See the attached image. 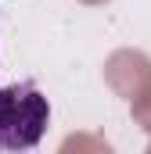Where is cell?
<instances>
[{"label":"cell","mask_w":151,"mask_h":154,"mask_svg":"<svg viewBox=\"0 0 151 154\" xmlns=\"http://www.w3.org/2000/svg\"><path fill=\"white\" fill-rule=\"evenodd\" d=\"M50 122V104L36 82H11L0 90V147L33 151Z\"/></svg>","instance_id":"1"}]
</instances>
